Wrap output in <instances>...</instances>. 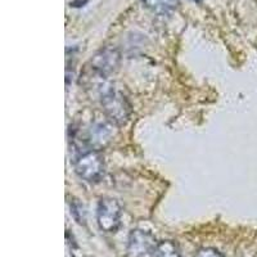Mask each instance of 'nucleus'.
Wrapping results in <instances>:
<instances>
[{"instance_id":"1","label":"nucleus","mask_w":257,"mask_h":257,"mask_svg":"<svg viewBox=\"0 0 257 257\" xmlns=\"http://www.w3.org/2000/svg\"><path fill=\"white\" fill-rule=\"evenodd\" d=\"M93 79L95 80L93 86L95 88L103 113L107 117V120L116 126L125 125L132 113L130 103L127 102L126 96L114 86L109 77L95 76Z\"/></svg>"},{"instance_id":"2","label":"nucleus","mask_w":257,"mask_h":257,"mask_svg":"<svg viewBox=\"0 0 257 257\" xmlns=\"http://www.w3.org/2000/svg\"><path fill=\"white\" fill-rule=\"evenodd\" d=\"M75 173L88 183H98L105 174V162L98 149H89L80 153L75 160Z\"/></svg>"},{"instance_id":"3","label":"nucleus","mask_w":257,"mask_h":257,"mask_svg":"<svg viewBox=\"0 0 257 257\" xmlns=\"http://www.w3.org/2000/svg\"><path fill=\"white\" fill-rule=\"evenodd\" d=\"M122 208L114 198L104 197L98 202L96 207V222L102 231L116 233L121 226Z\"/></svg>"},{"instance_id":"4","label":"nucleus","mask_w":257,"mask_h":257,"mask_svg":"<svg viewBox=\"0 0 257 257\" xmlns=\"http://www.w3.org/2000/svg\"><path fill=\"white\" fill-rule=\"evenodd\" d=\"M120 66V53L113 48H104L99 50L89 61V71L91 75L100 77H109Z\"/></svg>"},{"instance_id":"5","label":"nucleus","mask_w":257,"mask_h":257,"mask_svg":"<svg viewBox=\"0 0 257 257\" xmlns=\"http://www.w3.org/2000/svg\"><path fill=\"white\" fill-rule=\"evenodd\" d=\"M156 244H157L156 238L151 231H147L144 229H134L128 235V257H143L147 253H152Z\"/></svg>"},{"instance_id":"6","label":"nucleus","mask_w":257,"mask_h":257,"mask_svg":"<svg viewBox=\"0 0 257 257\" xmlns=\"http://www.w3.org/2000/svg\"><path fill=\"white\" fill-rule=\"evenodd\" d=\"M151 257H181L180 249L174 240H161L153 248Z\"/></svg>"},{"instance_id":"7","label":"nucleus","mask_w":257,"mask_h":257,"mask_svg":"<svg viewBox=\"0 0 257 257\" xmlns=\"http://www.w3.org/2000/svg\"><path fill=\"white\" fill-rule=\"evenodd\" d=\"M144 6L156 13H166L178 6V0H143Z\"/></svg>"},{"instance_id":"8","label":"nucleus","mask_w":257,"mask_h":257,"mask_svg":"<svg viewBox=\"0 0 257 257\" xmlns=\"http://www.w3.org/2000/svg\"><path fill=\"white\" fill-rule=\"evenodd\" d=\"M194 257H225V256L221 253V252L217 251V249L210 248V247H207V248L199 249V251L197 252L196 256H194Z\"/></svg>"}]
</instances>
